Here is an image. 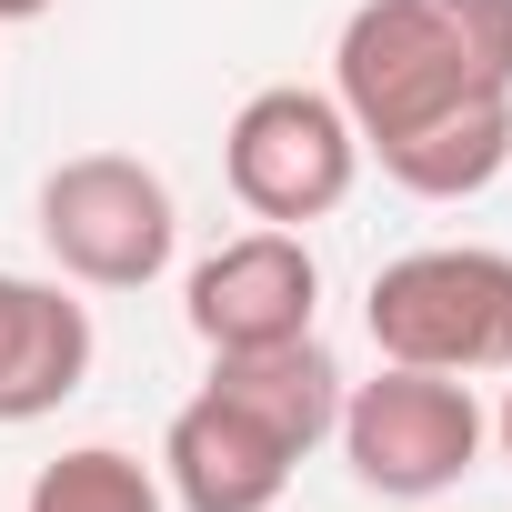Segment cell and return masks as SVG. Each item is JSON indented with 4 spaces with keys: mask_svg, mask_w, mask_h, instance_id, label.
<instances>
[{
    "mask_svg": "<svg viewBox=\"0 0 512 512\" xmlns=\"http://www.w3.org/2000/svg\"><path fill=\"white\" fill-rule=\"evenodd\" d=\"M332 101L392 191H492L512 171V0H362L332 41Z\"/></svg>",
    "mask_w": 512,
    "mask_h": 512,
    "instance_id": "6da1fadb",
    "label": "cell"
},
{
    "mask_svg": "<svg viewBox=\"0 0 512 512\" xmlns=\"http://www.w3.org/2000/svg\"><path fill=\"white\" fill-rule=\"evenodd\" d=\"M362 332L382 362H412V372H452V382L512 372V251L492 241L402 251L362 292Z\"/></svg>",
    "mask_w": 512,
    "mask_h": 512,
    "instance_id": "7a4b0ae2",
    "label": "cell"
},
{
    "mask_svg": "<svg viewBox=\"0 0 512 512\" xmlns=\"http://www.w3.org/2000/svg\"><path fill=\"white\" fill-rule=\"evenodd\" d=\"M41 251L81 292H151L181 251V201L131 151H71L41 171Z\"/></svg>",
    "mask_w": 512,
    "mask_h": 512,
    "instance_id": "3957f363",
    "label": "cell"
},
{
    "mask_svg": "<svg viewBox=\"0 0 512 512\" xmlns=\"http://www.w3.org/2000/svg\"><path fill=\"white\" fill-rule=\"evenodd\" d=\"M332 442H342V462H352L362 492H382V502H432V492H452V482L482 462L492 412H482V392L452 382V372L382 362L372 382H342Z\"/></svg>",
    "mask_w": 512,
    "mask_h": 512,
    "instance_id": "277c9868",
    "label": "cell"
},
{
    "mask_svg": "<svg viewBox=\"0 0 512 512\" xmlns=\"http://www.w3.org/2000/svg\"><path fill=\"white\" fill-rule=\"evenodd\" d=\"M221 181L251 221H272V231H302L322 211L352 201L362 181V131L332 91L312 81H272V91H251L221 131Z\"/></svg>",
    "mask_w": 512,
    "mask_h": 512,
    "instance_id": "5b68a950",
    "label": "cell"
},
{
    "mask_svg": "<svg viewBox=\"0 0 512 512\" xmlns=\"http://www.w3.org/2000/svg\"><path fill=\"white\" fill-rule=\"evenodd\" d=\"M181 322L201 352H272V342H302L322 322V262L302 231H272L251 221L231 231L221 251H201L191 282H181Z\"/></svg>",
    "mask_w": 512,
    "mask_h": 512,
    "instance_id": "8992f818",
    "label": "cell"
},
{
    "mask_svg": "<svg viewBox=\"0 0 512 512\" xmlns=\"http://www.w3.org/2000/svg\"><path fill=\"white\" fill-rule=\"evenodd\" d=\"M151 472H161L171 512H272V502L292 492V452L251 422L231 392H211V382L171 412Z\"/></svg>",
    "mask_w": 512,
    "mask_h": 512,
    "instance_id": "52a82bcc",
    "label": "cell"
},
{
    "mask_svg": "<svg viewBox=\"0 0 512 512\" xmlns=\"http://www.w3.org/2000/svg\"><path fill=\"white\" fill-rule=\"evenodd\" d=\"M91 302L71 282H41V272H0V432L21 422H51L81 382H91Z\"/></svg>",
    "mask_w": 512,
    "mask_h": 512,
    "instance_id": "ba28073f",
    "label": "cell"
},
{
    "mask_svg": "<svg viewBox=\"0 0 512 512\" xmlns=\"http://www.w3.org/2000/svg\"><path fill=\"white\" fill-rule=\"evenodd\" d=\"M211 392H231L251 422H262V432L292 452V462L322 452L332 422H342V362L322 352V332L272 342V352H211Z\"/></svg>",
    "mask_w": 512,
    "mask_h": 512,
    "instance_id": "9c48e42d",
    "label": "cell"
},
{
    "mask_svg": "<svg viewBox=\"0 0 512 512\" xmlns=\"http://www.w3.org/2000/svg\"><path fill=\"white\" fill-rule=\"evenodd\" d=\"M21 512H171V492H161V472H151L141 452H121V442H71L61 462L31 472Z\"/></svg>",
    "mask_w": 512,
    "mask_h": 512,
    "instance_id": "30bf717a",
    "label": "cell"
},
{
    "mask_svg": "<svg viewBox=\"0 0 512 512\" xmlns=\"http://www.w3.org/2000/svg\"><path fill=\"white\" fill-rule=\"evenodd\" d=\"M492 442H502V462H512V382H502V412H492Z\"/></svg>",
    "mask_w": 512,
    "mask_h": 512,
    "instance_id": "8fae6325",
    "label": "cell"
},
{
    "mask_svg": "<svg viewBox=\"0 0 512 512\" xmlns=\"http://www.w3.org/2000/svg\"><path fill=\"white\" fill-rule=\"evenodd\" d=\"M51 11V0H0V31H11V21H41Z\"/></svg>",
    "mask_w": 512,
    "mask_h": 512,
    "instance_id": "7c38bea8",
    "label": "cell"
}]
</instances>
